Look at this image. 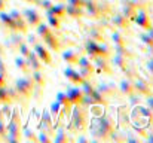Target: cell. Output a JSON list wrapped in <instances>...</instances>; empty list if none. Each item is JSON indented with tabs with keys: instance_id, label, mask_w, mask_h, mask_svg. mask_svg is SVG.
<instances>
[{
	"instance_id": "42",
	"label": "cell",
	"mask_w": 153,
	"mask_h": 143,
	"mask_svg": "<svg viewBox=\"0 0 153 143\" xmlns=\"http://www.w3.org/2000/svg\"><path fill=\"white\" fill-rule=\"evenodd\" d=\"M98 55L108 58V57H110V49H108V46H107V45H101V43H98Z\"/></svg>"
},
{
	"instance_id": "3",
	"label": "cell",
	"mask_w": 153,
	"mask_h": 143,
	"mask_svg": "<svg viewBox=\"0 0 153 143\" xmlns=\"http://www.w3.org/2000/svg\"><path fill=\"white\" fill-rule=\"evenodd\" d=\"M79 73L83 79H91V76L94 75V64H92V58L85 55V57H79Z\"/></svg>"
},
{
	"instance_id": "20",
	"label": "cell",
	"mask_w": 153,
	"mask_h": 143,
	"mask_svg": "<svg viewBox=\"0 0 153 143\" xmlns=\"http://www.w3.org/2000/svg\"><path fill=\"white\" fill-rule=\"evenodd\" d=\"M25 58H27V61H28V66H30V70H31V72H33V70H42L43 63L40 61V58L36 55L34 51H30V54H28Z\"/></svg>"
},
{
	"instance_id": "43",
	"label": "cell",
	"mask_w": 153,
	"mask_h": 143,
	"mask_svg": "<svg viewBox=\"0 0 153 143\" xmlns=\"http://www.w3.org/2000/svg\"><path fill=\"white\" fill-rule=\"evenodd\" d=\"M18 49H19V54H21L22 57H27V55L30 54V51H31V49H30V45H28V43H24V42L18 46Z\"/></svg>"
},
{
	"instance_id": "1",
	"label": "cell",
	"mask_w": 153,
	"mask_h": 143,
	"mask_svg": "<svg viewBox=\"0 0 153 143\" xmlns=\"http://www.w3.org/2000/svg\"><path fill=\"white\" fill-rule=\"evenodd\" d=\"M91 133L97 139H107L108 134L114 130V122L108 115H100V116H92V124H91Z\"/></svg>"
},
{
	"instance_id": "22",
	"label": "cell",
	"mask_w": 153,
	"mask_h": 143,
	"mask_svg": "<svg viewBox=\"0 0 153 143\" xmlns=\"http://www.w3.org/2000/svg\"><path fill=\"white\" fill-rule=\"evenodd\" d=\"M65 15L79 19V18H82V16L85 15V10H83V7H80V6H74V4H68V3H67V4H65Z\"/></svg>"
},
{
	"instance_id": "51",
	"label": "cell",
	"mask_w": 153,
	"mask_h": 143,
	"mask_svg": "<svg viewBox=\"0 0 153 143\" xmlns=\"http://www.w3.org/2000/svg\"><path fill=\"white\" fill-rule=\"evenodd\" d=\"M150 142H153V131H150V134H149V137H147Z\"/></svg>"
},
{
	"instance_id": "31",
	"label": "cell",
	"mask_w": 153,
	"mask_h": 143,
	"mask_svg": "<svg viewBox=\"0 0 153 143\" xmlns=\"http://www.w3.org/2000/svg\"><path fill=\"white\" fill-rule=\"evenodd\" d=\"M49 113H51L52 119H53V124L56 125V122H58V119H59V113H61V104H59L56 100H55V101L51 104Z\"/></svg>"
},
{
	"instance_id": "46",
	"label": "cell",
	"mask_w": 153,
	"mask_h": 143,
	"mask_svg": "<svg viewBox=\"0 0 153 143\" xmlns=\"http://www.w3.org/2000/svg\"><path fill=\"white\" fill-rule=\"evenodd\" d=\"M12 40H13V45H15V46H19V45L24 42V39H22V36H21V33H19V31H18L16 34H13V36H12Z\"/></svg>"
},
{
	"instance_id": "6",
	"label": "cell",
	"mask_w": 153,
	"mask_h": 143,
	"mask_svg": "<svg viewBox=\"0 0 153 143\" xmlns=\"http://www.w3.org/2000/svg\"><path fill=\"white\" fill-rule=\"evenodd\" d=\"M131 21H134L137 25H140L144 30H149L152 27V18L149 16V13L146 12V9H137V12L131 18Z\"/></svg>"
},
{
	"instance_id": "15",
	"label": "cell",
	"mask_w": 153,
	"mask_h": 143,
	"mask_svg": "<svg viewBox=\"0 0 153 143\" xmlns=\"http://www.w3.org/2000/svg\"><path fill=\"white\" fill-rule=\"evenodd\" d=\"M83 10L88 16L91 18H100V10H98V4H97V0H85L83 3Z\"/></svg>"
},
{
	"instance_id": "21",
	"label": "cell",
	"mask_w": 153,
	"mask_h": 143,
	"mask_svg": "<svg viewBox=\"0 0 153 143\" xmlns=\"http://www.w3.org/2000/svg\"><path fill=\"white\" fill-rule=\"evenodd\" d=\"M116 124H117V127L122 128V130H123V128H128V125H129V115L126 113V109H123V107L117 109Z\"/></svg>"
},
{
	"instance_id": "23",
	"label": "cell",
	"mask_w": 153,
	"mask_h": 143,
	"mask_svg": "<svg viewBox=\"0 0 153 143\" xmlns=\"http://www.w3.org/2000/svg\"><path fill=\"white\" fill-rule=\"evenodd\" d=\"M53 128V119H52L49 110H43L42 113V121H40V130H46L51 133V130Z\"/></svg>"
},
{
	"instance_id": "11",
	"label": "cell",
	"mask_w": 153,
	"mask_h": 143,
	"mask_svg": "<svg viewBox=\"0 0 153 143\" xmlns=\"http://www.w3.org/2000/svg\"><path fill=\"white\" fill-rule=\"evenodd\" d=\"M95 90H97L104 98H107V100H108L110 97L116 95V93H117V88H116L114 84H111V82H101L98 87H95Z\"/></svg>"
},
{
	"instance_id": "10",
	"label": "cell",
	"mask_w": 153,
	"mask_h": 143,
	"mask_svg": "<svg viewBox=\"0 0 153 143\" xmlns=\"http://www.w3.org/2000/svg\"><path fill=\"white\" fill-rule=\"evenodd\" d=\"M33 48H34V52H36V55L40 58V61H42L43 64H48V66H49V64L52 63V57H51V52H49V49H48L46 46H43L40 42H39V43H36V45H34Z\"/></svg>"
},
{
	"instance_id": "45",
	"label": "cell",
	"mask_w": 153,
	"mask_h": 143,
	"mask_svg": "<svg viewBox=\"0 0 153 143\" xmlns=\"http://www.w3.org/2000/svg\"><path fill=\"white\" fill-rule=\"evenodd\" d=\"M0 100L1 101H10V95H9V91L3 87H0Z\"/></svg>"
},
{
	"instance_id": "16",
	"label": "cell",
	"mask_w": 153,
	"mask_h": 143,
	"mask_svg": "<svg viewBox=\"0 0 153 143\" xmlns=\"http://www.w3.org/2000/svg\"><path fill=\"white\" fill-rule=\"evenodd\" d=\"M110 24L117 27V28H128L129 27V19L125 15H122L120 12H117L114 15H110Z\"/></svg>"
},
{
	"instance_id": "54",
	"label": "cell",
	"mask_w": 153,
	"mask_h": 143,
	"mask_svg": "<svg viewBox=\"0 0 153 143\" xmlns=\"http://www.w3.org/2000/svg\"><path fill=\"white\" fill-rule=\"evenodd\" d=\"M56 1H64V0H56Z\"/></svg>"
},
{
	"instance_id": "29",
	"label": "cell",
	"mask_w": 153,
	"mask_h": 143,
	"mask_svg": "<svg viewBox=\"0 0 153 143\" xmlns=\"http://www.w3.org/2000/svg\"><path fill=\"white\" fill-rule=\"evenodd\" d=\"M97 4H98L100 15H107V16L111 15V12H113V4H111L108 0H97Z\"/></svg>"
},
{
	"instance_id": "8",
	"label": "cell",
	"mask_w": 153,
	"mask_h": 143,
	"mask_svg": "<svg viewBox=\"0 0 153 143\" xmlns=\"http://www.w3.org/2000/svg\"><path fill=\"white\" fill-rule=\"evenodd\" d=\"M132 84H134V91L138 95H141V97H149V95H152V88H150V84H149L147 81H144V79H141V78H137Z\"/></svg>"
},
{
	"instance_id": "7",
	"label": "cell",
	"mask_w": 153,
	"mask_h": 143,
	"mask_svg": "<svg viewBox=\"0 0 153 143\" xmlns=\"http://www.w3.org/2000/svg\"><path fill=\"white\" fill-rule=\"evenodd\" d=\"M19 134H21V121H19V115L15 110L12 118H10V124H9V140H19Z\"/></svg>"
},
{
	"instance_id": "26",
	"label": "cell",
	"mask_w": 153,
	"mask_h": 143,
	"mask_svg": "<svg viewBox=\"0 0 153 143\" xmlns=\"http://www.w3.org/2000/svg\"><path fill=\"white\" fill-rule=\"evenodd\" d=\"M79 57H80V55H79L76 51H73V49H67V51H64V52H62V60H64L67 64H70V66L77 64Z\"/></svg>"
},
{
	"instance_id": "32",
	"label": "cell",
	"mask_w": 153,
	"mask_h": 143,
	"mask_svg": "<svg viewBox=\"0 0 153 143\" xmlns=\"http://www.w3.org/2000/svg\"><path fill=\"white\" fill-rule=\"evenodd\" d=\"M36 31H37V36H39L40 39H43L45 36H48V34L51 33L52 28L48 25V24H43V22L40 21V22L36 25Z\"/></svg>"
},
{
	"instance_id": "17",
	"label": "cell",
	"mask_w": 153,
	"mask_h": 143,
	"mask_svg": "<svg viewBox=\"0 0 153 143\" xmlns=\"http://www.w3.org/2000/svg\"><path fill=\"white\" fill-rule=\"evenodd\" d=\"M43 42H45L46 48H49L52 51H59V49H61V40H59L58 36H55L53 30H52L48 36L43 37Z\"/></svg>"
},
{
	"instance_id": "48",
	"label": "cell",
	"mask_w": 153,
	"mask_h": 143,
	"mask_svg": "<svg viewBox=\"0 0 153 143\" xmlns=\"http://www.w3.org/2000/svg\"><path fill=\"white\" fill-rule=\"evenodd\" d=\"M146 67H147L149 73H150V75H153V57H150V58L147 60V63H146Z\"/></svg>"
},
{
	"instance_id": "39",
	"label": "cell",
	"mask_w": 153,
	"mask_h": 143,
	"mask_svg": "<svg viewBox=\"0 0 153 143\" xmlns=\"http://www.w3.org/2000/svg\"><path fill=\"white\" fill-rule=\"evenodd\" d=\"M140 39H141V42H143L147 48H153V37L149 34V33H143V34H140Z\"/></svg>"
},
{
	"instance_id": "47",
	"label": "cell",
	"mask_w": 153,
	"mask_h": 143,
	"mask_svg": "<svg viewBox=\"0 0 153 143\" xmlns=\"http://www.w3.org/2000/svg\"><path fill=\"white\" fill-rule=\"evenodd\" d=\"M67 3H68V4H74V6H80V7H83L85 0H67Z\"/></svg>"
},
{
	"instance_id": "34",
	"label": "cell",
	"mask_w": 153,
	"mask_h": 143,
	"mask_svg": "<svg viewBox=\"0 0 153 143\" xmlns=\"http://www.w3.org/2000/svg\"><path fill=\"white\" fill-rule=\"evenodd\" d=\"M114 52L117 55H122L125 58H132V52L129 51V48H126V45H114Z\"/></svg>"
},
{
	"instance_id": "5",
	"label": "cell",
	"mask_w": 153,
	"mask_h": 143,
	"mask_svg": "<svg viewBox=\"0 0 153 143\" xmlns=\"http://www.w3.org/2000/svg\"><path fill=\"white\" fill-rule=\"evenodd\" d=\"M92 64H94V70L97 73H105V75H110L111 70H113V66L110 63L108 58L101 57V55H95L92 58Z\"/></svg>"
},
{
	"instance_id": "40",
	"label": "cell",
	"mask_w": 153,
	"mask_h": 143,
	"mask_svg": "<svg viewBox=\"0 0 153 143\" xmlns=\"http://www.w3.org/2000/svg\"><path fill=\"white\" fill-rule=\"evenodd\" d=\"M0 18H1V21L9 27V28H12V30H15V24H13V19H12V16L10 15H6V13H1L0 15Z\"/></svg>"
},
{
	"instance_id": "2",
	"label": "cell",
	"mask_w": 153,
	"mask_h": 143,
	"mask_svg": "<svg viewBox=\"0 0 153 143\" xmlns=\"http://www.w3.org/2000/svg\"><path fill=\"white\" fill-rule=\"evenodd\" d=\"M88 127V110L85 106L82 104H76L74 107H71V113H70V122L67 125L68 131H85Z\"/></svg>"
},
{
	"instance_id": "28",
	"label": "cell",
	"mask_w": 153,
	"mask_h": 143,
	"mask_svg": "<svg viewBox=\"0 0 153 143\" xmlns=\"http://www.w3.org/2000/svg\"><path fill=\"white\" fill-rule=\"evenodd\" d=\"M111 66H114L116 69H119V70H122V72H125V69L128 67V58H125V57H122V55H114L113 58H111Z\"/></svg>"
},
{
	"instance_id": "35",
	"label": "cell",
	"mask_w": 153,
	"mask_h": 143,
	"mask_svg": "<svg viewBox=\"0 0 153 143\" xmlns=\"http://www.w3.org/2000/svg\"><path fill=\"white\" fill-rule=\"evenodd\" d=\"M48 25L52 30H58L61 27V18L55 15H48Z\"/></svg>"
},
{
	"instance_id": "49",
	"label": "cell",
	"mask_w": 153,
	"mask_h": 143,
	"mask_svg": "<svg viewBox=\"0 0 153 143\" xmlns=\"http://www.w3.org/2000/svg\"><path fill=\"white\" fill-rule=\"evenodd\" d=\"M3 85H4V78L0 76V87H3Z\"/></svg>"
},
{
	"instance_id": "50",
	"label": "cell",
	"mask_w": 153,
	"mask_h": 143,
	"mask_svg": "<svg viewBox=\"0 0 153 143\" xmlns=\"http://www.w3.org/2000/svg\"><path fill=\"white\" fill-rule=\"evenodd\" d=\"M4 7V0H0V10Z\"/></svg>"
},
{
	"instance_id": "9",
	"label": "cell",
	"mask_w": 153,
	"mask_h": 143,
	"mask_svg": "<svg viewBox=\"0 0 153 143\" xmlns=\"http://www.w3.org/2000/svg\"><path fill=\"white\" fill-rule=\"evenodd\" d=\"M135 12H137L135 0H122V3H120V13L122 15H125L131 21V18L135 15Z\"/></svg>"
},
{
	"instance_id": "53",
	"label": "cell",
	"mask_w": 153,
	"mask_h": 143,
	"mask_svg": "<svg viewBox=\"0 0 153 143\" xmlns=\"http://www.w3.org/2000/svg\"><path fill=\"white\" fill-rule=\"evenodd\" d=\"M27 3H34V0H25Z\"/></svg>"
},
{
	"instance_id": "38",
	"label": "cell",
	"mask_w": 153,
	"mask_h": 143,
	"mask_svg": "<svg viewBox=\"0 0 153 143\" xmlns=\"http://www.w3.org/2000/svg\"><path fill=\"white\" fill-rule=\"evenodd\" d=\"M34 4L39 6L40 9H43V10H48L53 3H52V0H34Z\"/></svg>"
},
{
	"instance_id": "52",
	"label": "cell",
	"mask_w": 153,
	"mask_h": 143,
	"mask_svg": "<svg viewBox=\"0 0 153 143\" xmlns=\"http://www.w3.org/2000/svg\"><path fill=\"white\" fill-rule=\"evenodd\" d=\"M147 31H149V34H150V36H152V37H153V27H150V28H149Z\"/></svg>"
},
{
	"instance_id": "27",
	"label": "cell",
	"mask_w": 153,
	"mask_h": 143,
	"mask_svg": "<svg viewBox=\"0 0 153 143\" xmlns=\"http://www.w3.org/2000/svg\"><path fill=\"white\" fill-rule=\"evenodd\" d=\"M85 52L91 58H94L95 55H98V42H95L92 39H88L85 42Z\"/></svg>"
},
{
	"instance_id": "4",
	"label": "cell",
	"mask_w": 153,
	"mask_h": 143,
	"mask_svg": "<svg viewBox=\"0 0 153 143\" xmlns=\"http://www.w3.org/2000/svg\"><path fill=\"white\" fill-rule=\"evenodd\" d=\"M15 88H16L18 94H21L22 97L28 98V97H31V94H33L34 82H33V79H31V78H21V79H18V81H16Z\"/></svg>"
},
{
	"instance_id": "30",
	"label": "cell",
	"mask_w": 153,
	"mask_h": 143,
	"mask_svg": "<svg viewBox=\"0 0 153 143\" xmlns=\"http://www.w3.org/2000/svg\"><path fill=\"white\" fill-rule=\"evenodd\" d=\"M31 79H33V82H34L39 88H43L45 84H46V79H45V75H43L42 70H33Z\"/></svg>"
},
{
	"instance_id": "14",
	"label": "cell",
	"mask_w": 153,
	"mask_h": 143,
	"mask_svg": "<svg viewBox=\"0 0 153 143\" xmlns=\"http://www.w3.org/2000/svg\"><path fill=\"white\" fill-rule=\"evenodd\" d=\"M24 19L28 25L31 27H36L40 21H42V16L39 15V12L36 9H25L24 10Z\"/></svg>"
},
{
	"instance_id": "33",
	"label": "cell",
	"mask_w": 153,
	"mask_h": 143,
	"mask_svg": "<svg viewBox=\"0 0 153 143\" xmlns=\"http://www.w3.org/2000/svg\"><path fill=\"white\" fill-rule=\"evenodd\" d=\"M15 64H16V67L22 72V73H28L30 72V66H28V61H27V58L25 57H18L16 60H15Z\"/></svg>"
},
{
	"instance_id": "24",
	"label": "cell",
	"mask_w": 153,
	"mask_h": 143,
	"mask_svg": "<svg viewBox=\"0 0 153 143\" xmlns=\"http://www.w3.org/2000/svg\"><path fill=\"white\" fill-rule=\"evenodd\" d=\"M119 93L126 95V97L134 93V84H132V81H131L129 78L120 81V84H119Z\"/></svg>"
},
{
	"instance_id": "44",
	"label": "cell",
	"mask_w": 153,
	"mask_h": 143,
	"mask_svg": "<svg viewBox=\"0 0 153 143\" xmlns=\"http://www.w3.org/2000/svg\"><path fill=\"white\" fill-rule=\"evenodd\" d=\"M39 42H40V40H39V36H37V34H28V36H27V42H25V43H28L30 46L33 48L36 43H39Z\"/></svg>"
},
{
	"instance_id": "37",
	"label": "cell",
	"mask_w": 153,
	"mask_h": 143,
	"mask_svg": "<svg viewBox=\"0 0 153 143\" xmlns=\"http://www.w3.org/2000/svg\"><path fill=\"white\" fill-rule=\"evenodd\" d=\"M56 143H61V142H67L68 140V136H67V133H65V130L64 128H59L58 131H56V136H55V139H53Z\"/></svg>"
},
{
	"instance_id": "13",
	"label": "cell",
	"mask_w": 153,
	"mask_h": 143,
	"mask_svg": "<svg viewBox=\"0 0 153 143\" xmlns=\"http://www.w3.org/2000/svg\"><path fill=\"white\" fill-rule=\"evenodd\" d=\"M64 76H65L71 84H74V85H80V84L85 81V79L80 76L79 70L73 69L71 66H68V67H65V69H64Z\"/></svg>"
},
{
	"instance_id": "12",
	"label": "cell",
	"mask_w": 153,
	"mask_h": 143,
	"mask_svg": "<svg viewBox=\"0 0 153 143\" xmlns=\"http://www.w3.org/2000/svg\"><path fill=\"white\" fill-rule=\"evenodd\" d=\"M10 16L13 19V24H15V31H19V33H25L27 28H28V24L25 22L24 16L19 15L18 10H12L10 12Z\"/></svg>"
},
{
	"instance_id": "19",
	"label": "cell",
	"mask_w": 153,
	"mask_h": 143,
	"mask_svg": "<svg viewBox=\"0 0 153 143\" xmlns=\"http://www.w3.org/2000/svg\"><path fill=\"white\" fill-rule=\"evenodd\" d=\"M67 95H68V100L71 101L73 106L76 104H82V100H83V93L79 87H74V88H70L67 91Z\"/></svg>"
},
{
	"instance_id": "18",
	"label": "cell",
	"mask_w": 153,
	"mask_h": 143,
	"mask_svg": "<svg viewBox=\"0 0 153 143\" xmlns=\"http://www.w3.org/2000/svg\"><path fill=\"white\" fill-rule=\"evenodd\" d=\"M88 37L95 40V42H101L104 40V28L98 24H94L88 28Z\"/></svg>"
},
{
	"instance_id": "36",
	"label": "cell",
	"mask_w": 153,
	"mask_h": 143,
	"mask_svg": "<svg viewBox=\"0 0 153 143\" xmlns=\"http://www.w3.org/2000/svg\"><path fill=\"white\" fill-rule=\"evenodd\" d=\"M111 40L114 42V45H126V39L122 33L119 31H113L111 33Z\"/></svg>"
},
{
	"instance_id": "41",
	"label": "cell",
	"mask_w": 153,
	"mask_h": 143,
	"mask_svg": "<svg viewBox=\"0 0 153 143\" xmlns=\"http://www.w3.org/2000/svg\"><path fill=\"white\" fill-rule=\"evenodd\" d=\"M49 131H46V130H42L40 131V134L39 136H36V142H51L52 137L48 134Z\"/></svg>"
},
{
	"instance_id": "25",
	"label": "cell",
	"mask_w": 153,
	"mask_h": 143,
	"mask_svg": "<svg viewBox=\"0 0 153 143\" xmlns=\"http://www.w3.org/2000/svg\"><path fill=\"white\" fill-rule=\"evenodd\" d=\"M46 15H55V16H65V4L62 1H58V4H52L48 10H45Z\"/></svg>"
}]
</instances>
